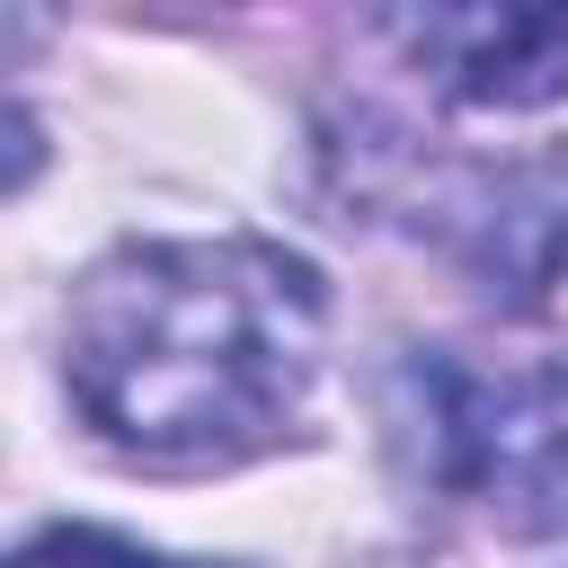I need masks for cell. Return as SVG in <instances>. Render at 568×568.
<instances>
[{
    "label": "cell",
    "instance_id": "cell-4",
    "mask_svg": "<svg viewBox=\"0 0 568 568\" xmlns=\"http://www.w3.org/2000/svg\"><path fill=\"white\" fill-rule=\"evenodd\" d=\"M435 240L488 284L506 311H541L568 266V169L515 160V169H462L453 195L426 204Z\"/></svg>",
    "mask_w": 568,
    "mask_h": 568
},
{
    "label": "cell",
    "instance_id": "cell-5",
    "mask_svg": "<svg viewBox=\"0 0 568 568\" xmlns=\"http://www.w3.org/2000/svg\"><path fill=\"white\" fill-rule=\"evenodd\" d=\"M9 568H240V559H169V550H142L124 532H98V524H53Z\"/></svg>",
    "mask_w": 568,
    "mask_h": 568
},
{
    "label": "cell",
    "instance_id": "cell-3",
    "mask_svg": "<svg viewBox=\"0 0 568 568\" xmlns=\"http://www.w3.org/2000/svg\"><path fill=\"white\" fill-rule=\"evenodd\" d=\"M382 36L453 106L532 115L568 98V9H399Z\"/></svg>",
    "mask_w": 568,
    "mask_h": 568
},
{
    "label": "cell",
    "instance_id": "cell-2",
    "mask_svg": "<svg viewBox=\"0 0 568 568\" xmlns=\"http://www.w3.org/2000/svg\"><path fill=\"white\" fill-rule=\"evenodd\" d=\"M390 435L408 470L506 541L568 532V355L408 346L390 373Z\"/></svg>",
    "mask_w": 568,
    "mask_h": 568
},
{
    "label": "cell",
    "instance_id": "cell-1",
    "mask_svg": "<svg viewBox=\"0 0 568 568\" xmlns=\"http://www.w3.org/2000/svg\"><path fill=\"white\" fill-rule=\"evenodd\" d=\"M328 364V275L284 240H124L62 302L80 426L151 470L275 453Z\"/></svg>",
    "mask_w": 568,
    "mask_h": 568
}]
</instances>
